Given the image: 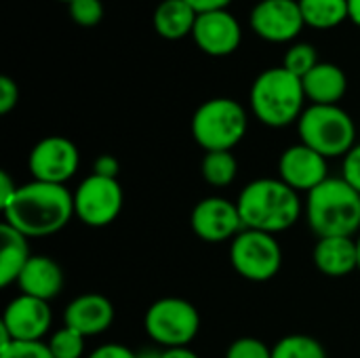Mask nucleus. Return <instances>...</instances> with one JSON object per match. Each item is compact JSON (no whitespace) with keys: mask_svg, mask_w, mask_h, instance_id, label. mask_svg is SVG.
Returning a JSON list of instances; mask_svg holds the SVG:
<instances>
[{"mask_svg":"<svg viewBox=\"0 0 360 358\" xmlns=\"http://www.w3.org/2000/svg\"><path fill=\"white\" fill-rule=\"evenodd\" d=\"M4 224L25 238H42L63 230L74 217V194L65 186L32 179L17 188L2 207Z\"/></svg>","mask_w":360,"mask_h":358,"instance_id":"obj_1","label":"nucleus"},{"mask_svg":"<svg viewBox=\"0 0 360 358\" xmlns=\"http://www.w3.org/2000/svg\"><path fill=\"white\" fill-rule=\"evenodd\" d=\"M236 207L245 230H257L266 234H278L293 228L304 211L300 192L289 188L283 179L262 177L247 184Z\"/></svg>","mask_w":360,"mask_h":358,"instance_id":"obj_2","label":"nucleus"},{"mask_svg":"<svg viewBox=\"0 0 360 358\" xmlns=\"http://www.w3.org/2000/svg\"><path fill=\"white\" fill-rule=\"evenodd\" d=\"M304 209L319 238H352L360 232V194L344 177H329L308 192Z\"/></svg>","mask_w":360,"mask_h":358,"instance_id":"obj_3","label":"nucleus"},{"mask_svg":"<svg viewBox=\"0 0 360 358\" xmlns=\"http://www.w3.org/2000/svg\"><path fill=\"white\" fill-rule=\"evenodd\" d=\"M306 101L302 78L283 65L257 74L249 91L253 116L270 129H283L297 122L306 110Z\"/></svg>","mask_w":360,"mask_h":358,"instance_id":"obj_4","label":"nucleus"},{"mask_svg":"<svg viewBox=\"0 0 360 358\" xmlns=\"http://www.w3.org/2000/svg\"><path fill=\"white\" fill-rule=\"evenodd\" d=\"M249 127L247 110L232 97L202 101L192 116V137L205 152H232Z\"/></svg>","mask_w":360,"mask_h":358,"instance_id":"obj_5","label":"nucleus"},{"mask_svg":"<svg viewBox=\"0 0 360 358\" xmlns=\"http://www.w3.org/2000/svg\"><path fill=\"white\" fill-rule=\"evenodd\" d=\"M297 133L304 146L325 158L346 156L356 146V124L340 106L310 103L297 120Z\"/></svg>","mask_w":360,"mask_h":358,"instance_id":"obj_6","label":"nucleus"},{"mask_svg":"<svg viewBox=\"0 0 360 358\" xmlns=\"http://www.w3.org/2000/svg\"><path fill=\"white\" fill-rule=\"evenodd\" d=\"M143 327L146 333L165 350L188 348L200 331V314L188 300L162 298L146 310Z\"/></svg>","mask_w":360,"mask_h":358,"instance_id":"obj_7","label":"nucleus"},{"mask_svg":"<svg viewBox=\"0 0 360 358\" xmlns=\"http://www.w3.org/2000/svg\"><path fill=\"white\" fill-rule=\"evenodd\" d=\"M230 264L238 276L251 283H266L281 272L283 249L274 234L243 230L230 243Z\"/></svg>","mask_w":360,"mask_h":358,"instance_id":"obj_8","label":"nucleus"},{"mask_svg":"<svg viewBox=\"0 0 360 358\" xmlns=\"http://www.w3.org/2000/svg\"><path fill=\"white\" fill-rule=\"evenodd\" d=\"M124 205L118 179L91 173L74 192V215L91 228H105L120 215Z\"/></svg>","mask_w":360,"mask_h":358,"instance_id":"obj_9","label":"nucleus"},{"mask_svg":"<svg viewBox=\"0 0 360 358\" xmlns=\"http://www.w3.org/2000/svg\"><path fill=\"white\" fill-rule=\"evenodd\" d=\"M80 165V154L74 141L61 135H49L34 143L27 156V171L36 181L65 186Z\"/></svg>","mask_w":360,"mask_h":358,"instance_id":"obj_10","label":"nucleus"},{"mask_svg":"<svg viewBox=\"0 0 360 358\" xmlns=\"http://www.w3.org/2000/svg\"><path fill=\"white\" fill-rule=\"evenodd\" d=\"M251 30L266 42H295L306 27L297 0H259L249 13Z\"/></svg>","mask_w":360,"mask_h":358,"instance_id":"obj_11","label":"nucleus"},{"mask_svg":"<svg viewBox=\"0 0 360 358\" xmlns=\"http://www.w3.org/2000/svg\"><path fill=\"white\" fill-rule=\"evenodd\" d=\"M51 323L53 312L49 302L21 293L4 308L0 331H4L13 342H42Z\"/></svg>","mask_w":360,"mask_h":358,"instance_id":"obj_12","label":"nucleus"},{"mask_svg":"<svg viewBox=\"0 0 360 358\" xmlns=\"http://www.w3.org/2000/svg\"><path fill=\"white\" fill-rule=\"evenodd\" d=\"M190 38L205 55L228 57L236 53L243 42V25L228 8L209 11L196 17Z\"/></svg>","mask_w":360,"mask_h":358,"instance_id":"obj_13","label":"nucleus"},{"mask_svg":"<svg viewBox=\"0 0 360 358\" xmlns=\"http://www.w3.org/2000/svg\"><path fill=\"white\" fill-rule=\"evenodd\" d=\"M190 226L194 234L205 243L234 241V236L245 230L236 203H230L219 196L198 200L192 209Z\"/></svg>","mask_w":360,"mask_h":358,"instance_id":"obj_14","label":"nucleus"},{"mask_svg":"<svg viewBox=\"0 0 360 358\" xmlns=\"http://www.w3.org/2000/svg\"><path fill=\"white\" fill-rule=\"evenodd\" d=\"M278 179H283L295 192H312L327 175V158L304 146L302 141L287 148L278 158Z\"/></svg>","mask_w":360,"mask_h":358,"instance_id":"obj_15","label":"nucleus"},{"mask_svg":"<svg viewBox=\"0 0 360 358\" xmlns=\"http://www.w3.org/2000/svg\"><path fill=\"white\" fill-rule=\"evenodd\" d=\"M112 323H114V306L101 293L78 295L68 304L63 312V325L76 329L84 338L108 331Z\"/></svg>","mask_w":360,"mask_h":358,"instance_id":"obj_16","label":"nucleus"},{"mask_svg":"<svg viewBox=\"0 0 360 358\" xmlns=\"http://www.w3.org/2000/svg\"><path fill=\"white\" fill-rule=\"evenodd\" d=\"M314 266L321 274L331 279L348 276L350 272L359 270V251L356 238L350 236H333V238H319L312 251Z\"/></svg>","mask_w":360,"mask_h":358,"instance_id":"obj_17","label":"nucleus"},{"mask_svg":"<svg viewBox=\"0 0 360 358\" xmlns=\"http://www.w3.org/2000/svg\"><path fill=\"white\" fill-rule=\"evenodd\" d=\"M63 283L65 279L59 264L44 255H32L17 281L23 295H32L44 302L55 300L61 293Z\"/></svg>","mask_w":360,"mask_h":358,"instance_id":"obj_18","label":"nucleus"},{"mask_svg":"<svg viewBox=\"0 0 360 358\" xmlns=\"http://www.w3.org/2000/svg\"><path fill=\"white\" fill-rule=\"evenodd\" d=\"M302 84L310 103L338 106L348 91V76L340 65L331 61H321L310 74L302 78Z\"/></svg>","mask_w":360,"mask_h":358,"instance_id":"obj_19","label":"nucleus"},{"mask_svg":"<svg viewBox=\"0 0 360 358\" xmlns=\"http://www.w3.org/2000/svg\"><path fill=\"white\" fill-rule=\"evenodd\" d=\"M198 13L186 0H160L152 13V27L165 40L192 36Z\"/></svg>","mask_w":360,"mask_h":358,"instance_id":"obj_20","label":"nucleus"},{"mask_svg":"<svg viewBox=\"0 0 360 358\" xmlns=\"http://www.w3.org/2000/svg\"><path fill=\"white\" fill-rule=\"evenodd\" d=\"M2 236V249H0V285L8 287L19 281L25 264L30 262L32 253L27 247V238L11 228L8 224H2L0 228Z\"/></svg>","mask_w":360,"mask_h":358,"instance_id":"obj_21","label":"nucleus"},{"mask_svg":"<svg viewBox=\"0 0 360 358\" xmlns=\"http://www.w3.org/2000/svg\"><path fill=\"white\" fill-rule=\"evenodd\" d=\"M306 27L312 30H333L350 19L348 0H297Z\"/></svg>","mask_w":360,"mask_h":358,"instance_id":"obj_22","label":"nucleus"},{"mask_svg":"<svg viewBox=\"0 0 360 358\" xmlns=\"http://www.w3.org/2000/svg\"><path fill=\"white\" fill-rule=\"evenodd\" d=\"M238 160L232 152H205L200 162L202 179L213 188H226L236 179Z\"/></svg>","mask_w":360,"mask_h":358,"instance_id":"obj_23","label":"nucleus"},{"mask_svg":"<svg viewBox=\"0 0 360 358\" xmlns=\"http://www.w3.org/2000/svg\"><path fill=\"white\" fill-rule=\"evenodd\" d=\"M272 358H327V352L316 338L293 333L272 346Z\"/></svg>","mask_w":360,"mask_h":358,"instance_id":"obj_24","label":"nucleus"},{"mask_svg":"<svg viewBox=\"0 0 360 358\" xmlns=\"http://www.w3.org/2000/svg\"><path fill=\"white\" fill-rule=\"evenodd\" d=\"M319 63H321L319 51L310 42H293L283 55V68L295 74L297 78L310 74Z\"/></svg>","mask_w":360,"mask_h":358,"instance_id":"obj_25","label":"nucleus"},{"mask_svg":"<svg viewBox=\"0 0 360 358\" xmlns=\"http://www.w3.org/2000/svg\"><path fill=\"white\" fill-rule=\"evenodd\" d=\"M49 348L55 358H82L84 354V335L72 327H61L49 340Z\"/></svg>","mask_w":360,"mask_h":358,"instance_id":"obj_26","label":"nucleus"},{"mask_svg":"<svg viewBox=\"0 0 360 358\" xmlns=\"http://www.w3.org/2000/svg\"><path fill=\"white\" fill-rule=\"evenodd\" d=\"M70 19L80 27H95L101 23L105 6L101 0H72L68 4Z\"/></svg>","mask_w":360,"mask_h":358,"instance_id":"obj_27","label":"nucleus"},{"mask_svg":"<svg viewBox=\"0 0 360 358\" xmlns=\"http://www.w3.org/2000/svg\"><path fill=\"white\" fill-rule=\"evenodd\" d=\"M226 358H272V348L257 338H238L230 344Z\"/></svg>","mask_w":360,"mask_h":358,"instance_id":"obj_28","label":"nucleus"},{"mask_svg":"<svg viewBox=\"0 0 360 358\" xmlns=\"http://www.w3.org/2000/svg\"><path fill=\"white\" fill-rule=\"evenodd\" d=\"M0 358H55L44 342H13L0 348Z\"/></svg>","mask_w":360,"mask_h":358,"instance_id":"obj_29","label":"nucleus"},{"mask_svg":"<svg viewBox=\"0 0 360 358\" xmlns=\"http://www.w3.org/2000/svg\"><path fill=\"white\" fill-rule=\"evenodd\" d=\"M342 177L360 194V143H356L346 156L342 165Z\"/></svg>","mask_w":360,"mask_h":358,"instance_id":"obj_30","label":"nucleus"},{"mask_svg":"<svg viewBox=\"0 0 360 358\" xmlns=\"http://www.w3.org/2000/svg\"><path fill=\"white\" fill-rule=\"evenodd\" d=\"M19 103V87L11 76H0V114H8Z\"/></svg>","mask_w":360,"mask_h":358,"instance_id":"obj_31","label":"nucleus"},{"mask_svg":"<svg viewBox=\"0 0 360 358\" xmlns=\"http://www.w3.org/2000/svg\"><path fill=\"white\" fill-rule=\"evenodd\" d=\"M93 173H95V175H101V177L118 179L120 162H118V158L112 156V154H101V156H97L95 162H93Z\"/></svg>","mask_w":360,"mask_h":358,"instance_id":"obj_32","label":"nucleus"},{"mask_svg":"<svg viewBox=\"0 0 360 358\" xmlns=\"http://www.w3.org/2000/svg\"><path fill=\"white\" fill-rule=\"evenodd\" d=\"M86 358H137V352H133L122 344H103L95 348Z\"/></svg>","mask_w":360,"mask_h":358,"instance_id":"obj_33","label":"nucleus"},{"mask_svg":"<svg viewBox=\"0 0 360 358\" xmlns=\"http://www.w3.org/2000/svg\"><path fill=\"white\" fill-rule=\"evenodd\" d=\"M198 15L209 11H224L232 4V0H186Z\"/></svg>","mask_w":360,"mask_h":358,"instance_id":"obj_34","label":"nucleus"},{"mask_svg":"<svg viewBox=\"0 0 360 358\" xmlns=\"http://www.w3.org/2000/svg\"><path fill=\"white\" fill-rule=\"evenodd\" d=\"M17 188H19V186L13 184L11 175H8L6 171H0V209L15 196Z\"/></svg>","mask_w":360,"mask_h":358,"instance_id":"obj_35","label":"nucleus"},{"mask_svg":"<svg viewBox=\"0 0 360 358\" xmlns=\"http://www.w3.org/2000/svg\"><path fill=\"white\" fill-rule=\"evenodd\" d=\"M162 358H200L190 348H167L162 350Z\"/></svg>","mask_w":360,"mask_h":358,"instance_id":"obj_36","label":"nucleus"},{"mask_svg":"<svg viewBox=\"0 0 360 358\" xmlns=\"http://www.w3.org/2000/svg\"><path fill=\"white\" fill-rule=\"evenodd\" d=\"M350 6V21L360 30V0H348Z\"/></svg>","mask_w":360,"mask_h":358,"instance_id":"obj_37","label":"nucleus"},{"mask_svg":"<svg viewBox=\"0 0 360 358\" xmlns=\"http://www.w3.org/2000/svg\"><path fill=\"white\" fill-rule=\"evenodd\" d=\"M137 358H162V352L160 350H141V352H137Z\"/></svg>","mask_w":360,"mask_h":358,"instance_id":"obj_38","label":"nucleus"},{"mask_svg":"<svg viewBox=\"0 0 360 358\" xmlns=\"http://www.w3.org/2000/svg\"><path fill=\"white\" fill-rule=\"evenodd\" d=\"M356 251H359V270H360V232H359V236H356Z\"/></svg>","mask_w":360,"mask_h":358,"instance_id":"obj_39","label":"nucleus"},{"mask_svg":"<svg viewBox=\"0 0 360 358\" xmlns=\"http://www.w3.org/2000/svg\"><path fill=\"white\" fill-rule=\"evenodd\" d=\"M57 2H65V4H70L72 0H57Z\"/></svg>","mask_w":360,"mask_h":358,"instance_id":"obj_40","label":"nucleus"}]
</instances>
